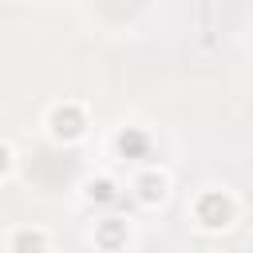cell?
I'll list each match as a JSON object with an SVG mask.
<instances>
[{
	"label": "cell",
	"instance_id": "obj_1",
	"mask_svg": "<svg viewBox=\"0 0 253 253\" xmlns=\"http://www.w3.org/2000/svg\"><path fill=\"white\" fill-rule=\"evenodd\" d=\"M162 186H166L162 178H142V198H146V202H154V198H162Z\"/></svg>",
	"mask_w": 253,
	"mask_h": 253
},
{
	"label": "cell",
	"instance_id": "obj_2",
	"mask_svg": "<svg viewBox=\"0 0 253 253\" xmlns=\"http://www.w3.org/2000/svg\"><path fill=\"white\" fill-rule=\"evenodd\" d=\"M4 166H8V150L0 146V170H4Z\"/></svg>",
	"mask_w": 253,
	"mask_h": 253
}]
</instances>
